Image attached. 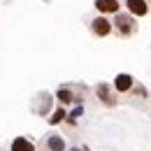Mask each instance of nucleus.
<instances>
[{
    "label": "nucleus",
    "instance_id": "obj_10",
    "mask_svg": "<svg viewBox=\"0 0 151 151\" xmlns=\"http://www.w3.org/2000/svg\"><path fill=\"white\" fill-rule=\"evenodd\" d=\"M65 116H68V114H65V109H63V107H58L56 112H54V116L49 119V123H51V126H58L60 121H65Z\"/></svg>",
    "mask_w": 151,
    "mask_h": 151
},
{
    "label": "nucleus",
    "instance_id": "obj_5",
    "mask_svg": "<svg viewBox=\"0 0 151 151\" xmlns=\"http://www.w3.org/2000/svg\"><path fill=\"white\" fill-rule=\"evenodd\" d=\"M95 9L105 17V14H116V12H121V5H119V0H95L93 2Z\"/></svg>",
    "mask_w": 151,
    "mask_h": 151
},
{
    "label": "nucleus",
    "instance_id": "obj_12",
    "mask_svg": "<svg viewBox=\"0 0 151 151\" xmlns=\"http://www.w3.org/2000/svg\"><path fill=\"white\" fill-rule=\"evenodd\" d=\"M70 151H81V149H70Z\"/></svg>",
    "mask_w": 151,
    "mask_h": 151
},
{
    "label": "nucleus",
    "instance_id": "obj_7",
    "mask_svg": "<svg viewBox=\"0 0 151 151\" xmlns=\"http://www.w3.org/2000/svg\"><path fill=\"white\" fill-rule=\"evenodd\" d=\"M12 151H35V144L28 139V137H14V142H12Z\"/></svg>",
    "mask_w": 151,
    "mask_h": 151
},
{
    "label": "nucleus",
    "instance_id": "obj_6",
    "mask_svg": "<svg viewBox=\"0 0 151 151\" xmlns=\"http://www.w3.org/2000/svg\"><path fill=\"white\" fill-rule=\"evenodd\" d=\"M126 7L132 17H147L149 14V5L147 0H126Z\"/></svg>",
    "mask_w": 151,
    "mask_h": 151
},
{
    "label": "nucleus",
    "instance_id": "obj_11",
    "mask_svg": "<svg viewBox=\"0 0 151 151\" xmlns=\"http://www.w3.org/2000/svg\"><path fill=\"white\" fill-rule=\"evenodd\" d=\"M81 151H88V147H81Z\"/></svg>",
    "mask_w": 151,
    "mask_h": 151
},
{
    "label": "nucleus",
    "instance_id": "obj_4",
    "mask_svg": "<svg viewBox=\"0 0 151 151\" xmlns=\"http://www.w3.org/2000/svg\"><path fill=\"white\" fill-rule=\"evenodd\" d=\"M114 88H116V93H128V91L135 88V79L130 75H126V72H121L114 79Z\"/></svg>",
    "mask_w": 151,
    "mask_h": 151
},
{
    "label": "nucleus",
    "instance_id": "obj_2",
    "mask_svg": "<svg viewBox=\"0 0 151 151\" xmlns=\"http://www.w3.org/2000/svg\"><path fill=\"white\" fill-rule=\"evenodd\" d=\"M91 30H93V35H98V37H107L112 33V21L100 14V17H95L91 21Z\"/></svg>",
    "mask_w": 151,
    "mask_h": 151
},
{
    "label": "nucleus",
    "instance_id": "obj_8",
    "mask_svg": "<svg viewBox=\"0 0 151 151\" xmlns=\"http://www.w3.org/2000/svg\"><path fill=\"white\" fill-rule=\"evenodd\" d=\"M47 149L49 151H65V139L60 135H49L47 137Z\"/></svg>",
    "mask_w": 151,
    "mask_h": 151
},
{
    "label": "nucleus",
    "instance_id": "obj_1",
    "mask_svg": "<svg viewBox=\"0 0 151 151\" xmlns=\"http://www.w3.org/2000/svg\"><path fill=\"white\" fill-rule=\"evenodd\" d=\"M112 28H116V33H119L121 37H128V35H132V33L137 30V23H135L132 17L116 12V17H114V21H112Z\"/></svg>",
    "mask_w": 151,
    "mask_h": 151
},
{
    "label": "nucleus",
    "instance_id": "obj_3",
    "mask_svg": "<svg viewBox=\"0 0 151 151\" xmlns=\"http://www.w3.org/2000/svg\"><path fill=\"white\" fill-rule=\"evenodd\" d=\"M95 95H98V100H100L105 107H114V105H116V98H114L109 84H98V86H95Z\"/></svg>",
    "mask_w": 151,
    "mask_h": 151
},
{
    "label": "nucleus",
    "instance_id": "obj_9",
    "mask_svg": "<svg viewBox=\"0 0 151 151\" xmlns=\"http://www.w3.org/2000/svg\"><path fill=\"white\" fill-rule=\"evenodd\" d=\"M56 98H58V102H63V105L75 102V93H72V88H70V86H60V88L56 91Z\"/></svg>",
    "mask_w": 151,
    "mask_h": 151
}]
</instances>
